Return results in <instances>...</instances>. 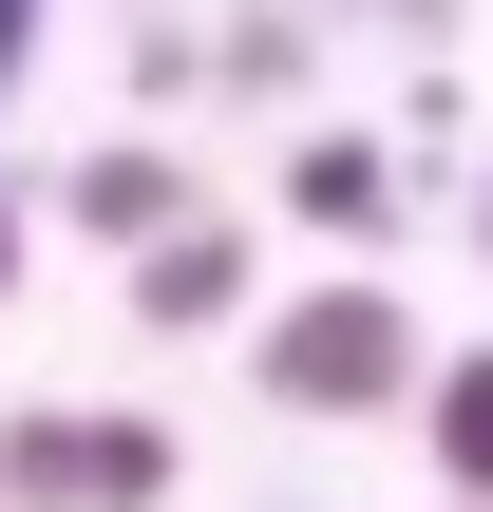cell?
I'll return each instance as SVG.
<instances>
[{"label": "cell", "mask_w": 493, "mask_h": 512, "mask_svg": "<svg viewBox=\"0 0 493 512\" xmlns=\"http://www.w3.org/2000/svg\"><path fill=\"white\" fill-rule=\"evenodd\" d=\"M19 57H38V0H0V95H19Z\"/></svg>", "instance_id": "obj_7"}, {"label": "cell", "mask_w": 493, "mask_h": 512, "mask_svg": "<svg viewBox=\"0 0 493 512\" xmlns=\"http://www.w3.org/2000/svg\"><path fill=\"white\" fill-rule=\"evenodd\" d=\"M418 456H437V494H456V512H493V342L418 361Z\"/></svg>", "instance_id": "obj_4"}, {"label": "cell", "mask_w": 493, "mask_h": 512, "mask_svg": "<svg viewBox=\"0 0 493 512\" xmlns=\"http://www.w3.org/2000/svg\"><path fill=\"white\" fill-rule=\"evenodd\" d=\"M0 285H19V190H0Z\"/></svg>", "instance_id": "obj_8"}, {"label": "cell", "mask_w": 493, "mask_h": 512, "mask_svg": "<svg viewBox=\"0 0 493 512\" xmlns=\"http://www.w3.org/2000/svg\"><path fill=\"white\" fill-rule=\"evenodd\" d=\"M285 209H304V228H380V209H399L380 133H304V152H285Z\"/></svg>", "instance_id": "obj_6"}, {"label": "cell", "mask_w": 493, "mask_h": 512, "mask_svg": "<svg viewBox=\"0 0 493 512\" xmlns=\"http://www.w3.org/2000/svg\"><path fill=\"white\" fill-rule=\"evenodd\" d=\"M152 342H209V323H247V228L228 209H171L152 247H133V285H114Z\"/></svg>", "instance_id": "obj_3"}, {"label": "cell", "mask_w": 493, "mask_h": 512, "mask_svg": "<svg viewBox=\"0 0 493 512\" xmlns=\"http://www.w3.org/2000/svg\"><path fill=\"white\" fill-rule=\"evenodd\" d=\"M418 304L380 285V266H342V285H285L266 323H247V380H266V418H418Z\"/></svg>", "instance_id": "obj_1"}, {"label": "cell", "mask_w": 493, "mask_h": 512, "mask_svg": "<svg viewBox=\"0 0 493 512\" xmlns=\"http://www.w3.org/2000/svg\"><path fill=\"white\" fill-rule=\"evenodd\" d=\"M0 512H171V418H95V399L0 418Z\"/></svg>", "instance_id": "obj_2"}, {"label": "cell", "mask_w": 493, "mask_h": 512, "mask_svg": "<svg viewBox=\"0 0 493 512\" xmlns=\"http://www.w3.org/2000/svg\"><path fill=\"white\" fill-rule=\"evenodd\" d=\"M57 209H76V228H95V247H152V228H171V209H190V171H171V152H133V133H114V152H76V171H57Z\"/></svg>", "instance_id": "obj_5"}]
</instances>
